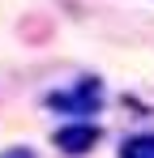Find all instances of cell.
Wrapping results in <instances>:
<instances>
[{"instance_id":"1","label":"cell","mask_w":154,"mask_h":158,"mask_svg":"<svg viewBox=\"0 0 154 158\" xmlns=\"http://www.w3.org/2000/svg\"><path fill=\"white\" fill-rule=\"evenodd\" d=\"M47 107L51 111H64L69 120H90L103 107V81L99 77H81L77 85H69V90H51Z\"/></svg>"},{"instance_id":"2","label":"cell","mask_w":154,"mask_h":158,"mask_svg":"<svg viewBox=\"0 0 154 158\" xmlns=\"http://www.w3.org/2000/svg\"><path fill=\"white\" fill-rule=\"evenodd\" d=\"M99 137H103V128L94 124V120H69V124H60V128L51 132L56 150H60V154H69V158L90 154V150L99 145Z\"/></svg>"},{"instance_id":"3","label":"cell","mask_w":154,"mask_h":158,"mask_svg":"<svg viewBox=\"0 0 154 158\" xmlns=\"http://www.w3.org/2000/svg\"><path fill=\"white\" fill-rule=\"evenodd\" d=\"M120 158H154V132H137L120 145Z\"/></svg>"},{"instance_id":"4","label":"cell","mask_w":154,"mask_h":158,"mask_svg":"<svg viewBox=\"0 0 154 158\" xmlns=\"http://www.w3.org/2000/svg\"><path fill=\"white\" fill-rule=\"evenodd\" d=\"M0 158H34V150H26V145H13V150H4Z\"/></svg>"}]
</instances>
